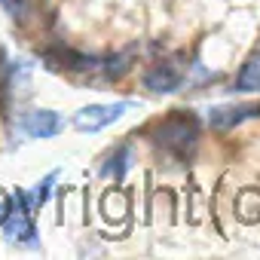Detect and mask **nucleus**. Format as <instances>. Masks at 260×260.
I'll list each match as a JSON object with an SVG mask.
<instances>
[{"instance_id":"1","label":"nucleus","mask_w":260,"mask_h":260,"mask_svg":"<svg viewBox=\"0 0 260 260\" xmlns=\"http://www.w3.org/2000/svg\"><path fill=\"white\" fill-rule=\"evenodd\" d=\"M153 144L178 159H187L199 141V116L193 110H172L166 119H159L150 132Z\"/></svg>"},{"instance_id":"2","label":"nucleus","mask_w":260,"mask_h":260,"mask_svg":"<svg viewBox=\"0 0 260 260\" xmlns=\"http://www.w3.org/2000/svg\"><path fill=\"white\" fill-rule=\"evenodd\" d=\"M128 110L125 101H116V104H89V107H80L77 116H74V125L80 128V132H101L104 125L116 122L122 113Z\"/></svg>"},{"instance_id":"3","label":"nucleus","mask_w":260,"mask_h":260,"mask_svg":"<svg viewBox=\"0 0 260 260\" xmlns=\"http://www.w3.org/2000/svg\"><path fill=\"white\" fill-rule=\"evenodd\" d=\"M4 226H7V239L10 242H34L37 230H34V217H31V202H28V196L22 190H16L13 211L4 220Z\"/></svg>"},{"instance_id":"4","label":"nucleus","mask_w":260,"mask_h":260,"mask_svg":"<svg viewBox=\"0 0 260 260\" xmlns=\"http://www.w3.org/2000/svg\"><path fill=\"white\" fill-rule=\"evenodd\" d=\"M40 55H43L46 68H52V71H92V68H98L95 55H83V52H74L68 46H49Z\"/></svg>"},{"instance_id":"5","label":"nucleus","mask_w":260,"mask_h":260,"mask_svg":"<svg viewBox=\"0 0 260 260\" xmlns=\"http://www.w3.org/2000/svg\"><path fill=\"white\" fill-rule=\"evenodd\" d=\"M64 128V119L55 110H28L22 116V132L28 138H55Z\"/></svg>"},{"instance_id":"6","label":"nucleus","mask_w":260,"mask_h":260,"mask_svg":"<svg viewBox=\"0 0 260 260\" xmlns=\"http://www.w3.org/2000/svg\"><path fill=\"white\" fill-rule=\"evenodd\" d=\"M248 116H260V104H223L208 110V122L214 132H226V128L245 122Z\"/></svg>"},{"instance_id":"7","label":"nucleus","mask_w":260,"mask_h":260,"mask_svg":"<svg viewBox=\"0 0 260 260\" xmlns=\"http://www.w3.org/2000/svg\"><path fill=\"white\" fill-rule=\"evenodd\" d=\"M184 83V71L175 61H159L144 74V89L150 92H175Z\"/></svg>"},{"instance_id":"8","label":"nucleus","mask_w":260,"mask_h":260,"mask_svg":"<svg viewBox=\"0 0 260 260\" xmlns=\"http://www.w3.org/2000/svg\"><path fill=\"white\" fill-rule=\"evenodd\" d=\"M132 159H135V150H132V144H119V147H113V153H107V159H104V166H101V175L104 178H113V181H122V175L132 169Z\"/></svg>"},{"instance_id":"9","label":"nucleus","mask_w":260,"mask_h":260,"mask_svg":"<svg viewBox=\"0 0 260 260\" xmlns=\"http://www.w3.org/2000/svg\"><path fill=\"white\" fill-rule=\"evenodd\" d=\"M257 89H260V52H251L236 74V92H257Z\"/></svg>"},{"instance_id":"10","label":"nucleus","mask_w":260,"mask_h":260,"mask_svg":"<svg viewBox=\"0 0 260 260\" xmlns=\"http://www.w3.org/2000/svg\"><path fill=\"white\" fill-rule=\"evenodd\" d=\"M52 181H55V175H49L43 184H37V190L28 196V202H31V208H40L43 202H46V196H49V187H52Z\"/></svg>"},{"instance_id":"11","label":"nucleus","mask_w":260,"mask_h":260,"mask_svg":"<svg viewBox=\"0 0 260 260\" xmlns=\"http://www.w3.org/2000/svg\"><path fill=\"white\" fill-rule=\"evenodd\" d=\"M0 4L7 7V13L13 19H25V13H28V0H0Z\"/></svg>"},{"instance_id":"12","label":"nucleus","mask_w":260,"mask_h":260,"mask_svg":"<svg viewBox=\"0 0 260 260\" xmlns=\"http://www.w3.org/2000/svg\"><path fill=\"white\" fill-rule=\"evenodd\" d=\"M10 211H13V199H10L4 190H0V223H4V220L10 217Z\"/></svg>"}]
</instances>
